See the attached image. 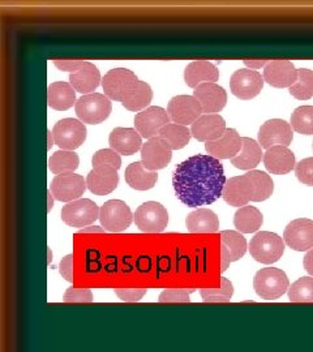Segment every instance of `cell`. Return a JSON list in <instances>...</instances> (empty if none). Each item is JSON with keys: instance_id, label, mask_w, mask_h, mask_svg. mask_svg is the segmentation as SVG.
I'll use <instances>...</instances> for the list:
<instances>
[{"instance_id": "9a60e30c", "label": "cell", "mask_w": 313, "mask_h": 352, "mask_svg": "<svg viewBox=\"0 0 313 352\" xmlns=\"http://www.w3.org/2000/svg\"><path fill=\"white\" fill-rule=\"evenodd\" d=\"M292 142V126L282 119L265 122L259 131V144L263 149L273 146H288Z\"/></svg>"}, {"instance_id": "4dcf8cb0", "label": "cell", "mask_w": 313, "mask_h": 352, "mask_svg": "<svg viewBox=\"0 0 313 352\" xmlns=\"http://www.w3.org/2000/svg\"><path fill=\"white\" fill-rule=\"evenodd\" d=\"M125 182L131 188L136 190H149L158 180L157 171L147 170L142 162H133L125 168Z\"/></svg>"}, {"instance_id": "60d3db41", "label": "cell", "mask_w": 313, "mask_h": 352, "mask_svg": "<svg viewBox=\"0 0 313 352\" xmlns=\"http://www.w3.org/2000/svg\"><path fill=\"white\" fill-rule=\"evenodd\" d=\"M91 164H93V168L107 166V167H114L119 170L122 166V158H120V154H118L113 149H100L93 155Z\"/></svg>"}, {"instance_id": "3957f363", "label": "cell", "mask_w": 313, "mask_h": 352, "mask_svg": "<svg viewBox=\"0 0 313 352\" xmlns=\"http://www.w3.org/2000/svg\"><path fill=\"white\" fill-rule=\"evenodd\" d=\"M76 115L83 123L100 124L105 122L113 111L110 98L100 93H91L80 97L75 104Z\"/></svg>"}, {"instance_id": "5bb4252c", "label": "cell", "mask_w": 313, "mask_h": 352, "mask_svg": "<svg viewBox=\"0 0 313 352\" xmlns=\"http://www.w3.org/2000/svg\"><path fill=\"white\" fill-rule=\"evenodd\" d=\"M173 158L171 146L160 136L148 140L141 148V162L149 171L162 170Z\"/></svg>"}, {"instance_id": "681fc988", "label": "cell", "mask_w": 313, "mask_h": 352, "mask_svg": "<svg viewBox=\"0 0 313 352\" xmlns=\"http://www.w3.org/2000/svg\"><path fill=\"white\" fill-rule=\"evenodd\" d=\"M303 265H304V269L307 270V273H308L311 277H313V248L305 254Z\"/></svg>"}, {"instance_id": "44dd1931", "label": "cell", "mask_w": 313, "mask_h": 352, "mask_svg": "<svg viewBox=\"0 0 313 352\" xmlns=\"http://www.w3.org/2000/svg\"><path fill=\"white\" fill-rule=\"evenodd\" d=\"M247 252V240L238 232L226 230L221 232V272H226L231 263L239 261Z\"/></svg>"}, {"instance_id": "ab89813d", "label": "cell", "mask_w": 313, "mask_h": 352, "mask_svg": "<svg viewBox=\"0 0 313 352\" xmlns=\"http://www.w3.org/2000/svg\"><path fill=\"white\" fill-rule=\"evenodd\" d=\"M205 302H228L234 295V286L227 278H221L219 289H204L200 291Z\"/></svg>"}, {"instance_id": "83f0119b", "label": "cell", "mask_w": 313, "mask_h": 352, "mask_svg": "<svg viewBox=\"0 0 313 352\" xmlns=\"http://www.w3.org/2000/svg\"><path fill=\"white\" fill-rule=\"evenodd\" d=\"M186 227L192 234H214L219 230V218L213 210L199 208L188 214Z\"/></svg>"}, {"instance_id": "52a82bcc", "label": "cell", "mask_w": 313, "mask_h": 352, "mask_svg": "<svg viewBox=\"0 0 313 352\" xmlns=\"http://www.w3.org/2000/svg\"><path fill=\"white\" fill-rule=\"evenodd\" d=\"M98 205L89 199H80L63 206L62 219L69 227H87L100 218Z\"/></svg>"}, {"instance_id": "f6af8a7d", "label": "cell", "mask_w": 313, "mask_h": 352, "mask_svg": "<svg viewBox=\"0 0 313 352\" xmlns=\"http://www.w3.org/2000/svg\"><path fill=\"white\" fill-rule=\"evenodd\" d=\"M147 292H148L147 289H115V294L118 295V298L125 302H140Z\"/></svg>"}, {"instance_id": "7c38bea8", "label": "cell", "mask_w": 313, "mask_h": 352, "mask_svg": "<svg viewBox=\"0 0 313 352\" xmlns=\"http://www.w3.org/2000/svg\"><path fill=\"white\" fill-rule=\"evenodd\" d=\"M170 120L179 126H192L202 113L200 102L193 96H176L167 106Z\"/></svg>"}, {"instance_id": "836d02e7", "label": "cell", "mask_w": 313, "mask_h": 352, "mask_svg": "<svg viewBox=\"0 0 313 352\" xmlns=\"http://www.w3.org/2000/svg\"><path fill=\"white\" fill-rule=\"evenodd\" d=\"M80 164V158L75 151H55L49 160V168L55 175L75 173Z\"/></svg>"}, {"instance_id": "ac0fdd59", "label": "cell", "mask_w": 313, "mask_h": 352, "mask_svg": "<svg viewBox=\"0 0 313 352\" xmlns=\"http://www.w3.org/2000/svg\"><path fill=\"white\" fill-rule=\"evenodd\" d=\"M253 197V183L247 175L234 176L226 182L222 199L226 204L235 208L247 206Z\"/></svg>"}, {"instance_id": "d6986e66", "label": "cell", "mask_w": 313, "mask_h": 352, "mask_svg": "<svg viewBox=\"0 0 313 352\" xmlns=\"http://www.w3.org/2000/svg\"><path fill=\"white\" fill-rule=\"evenodd\" d=\"M225 119L218 113H211V115H201L200 118L191 126V133L192 138L201 141H215L221 139L226 132Z\"/></svg>"}, {"instance_id": "ee69618b", "label": "cell", "mask_w": 313, "mask_h": 352, "mask_svg": "<svg viewBox=\"0 0 313 352\" xmlns=\"http://www.w3.org/2000/svg\"><path fill=\"white\" fill-rule=\"evenodd\" d=\"M63 302H91L93 294L88 289H75L69 287L65 291Z\"/></svg>"}, {"instance_id": "b9f144b4", "label": "cell", "mask_w": 313, "mask_h": 352, "mask_svg": "<svg viewBox=\"0 0 313 352\" xmlns=\"http://www.w3.org/2000/svg\"><path fill=\"white\" fill-rule=\"evenodd\" d=\"M295 175L303 184L313 187V157L301 160L299 164H296Z\"/></svg>"}, {"instance_id": "8d00e7d4", "label": "cell", "mask_w": 313, "mask_h": 352, "mask_svg": "<svg viewBox=\"0 0 313 352\" xmlns=\"http://www.w3.org/2000/svg\"><path fill=\"white\" fill-rule=\"evenodd\" d=\"M290 94L301 101H307L313 97V71L307 68L298 69L296 82L288 88Z\"/></svg>"}, {"instance_id": "9c48e42d", "label": "cell", "mask_w": 313, "mask_h": 352, "mask_svg": "<svg viewBox=\"0 0 313 352\" xmlns=\"http://www.w3.org/2000/svg\"><path fill=\"white\" fill-rule=\"evenodd\" d=\"M138 81V76L132 71L127 68H115L103 76L102 88L107 98L122 102Z\"/></svg>"}, {"instance_id": "f35d334b", "label": "cell", "mask_w": 313, "mask_h": 352, "mask_svg": "<svg viewBox=\"0 0 313 352\" xmlns=\"http://www.w3.org/2000/svg\"><path fill=\"white\" fill-rule=\"evenodd\" d=\"M288 299L291 302H313V277H303L292 283Z\"/></svg>"}, {"instance_id": "484cf974", "label": "cell", "mask_w": 313, "mask_h": 352, "mask_svg": "<svg viewBox=\"0 0 313 352\" xmlns=\"http://www.w3.org/2000/svg\"><path fill=\"white\" fill-rule=\"evenodd\" d=\"M219 78V71L208 60H195L189 63L184 71V80L189 88L196 89L201 84L214 82Z\"/></svg>"}, {"instance_id": "8fae6325", "label": "cell", "mask_w": 313, "mask_h": 352, "mask_svg": "<svg viewBox=\"0 0 313 352\" xmlns=\"http://www.w3.org/2000/svg\"><path fill=\"white\" fill-rule=\"evenodd\" d=\"M87 188V180L81 175L71 173L55 176L51 182L50 192L58 201L72 202L80 200Z\"/></svg>"}, {"instance_id": "277c9868", "label": "cell", "mask_w": 313, "mask_h": 352, "mask_svg": "<svg viewBox=\"0 0 313 352\" xmlns=\"http://www.w3.org/2000/svg\"><path fill=\"white\" fill-rule=\"evenodd\" d=\"M250 252L257 263L274 264L285 253V240L274 232L261 231L250 240Z\"/></svg>"}, {"instance_id": "7bdbcfd3", "label": "cell", "mask_w": 313, "mask_h": 352, "mask_svg": "<svg viewBox=\"0 0 313 352\" xmlns=\"http://www.w3.org/2000/svg\"><path fill=\"white\" fill-rule=\"evenodd\" d=\"M193 292V289H164L160 295V302H189V294Z\"/></svg>"}, {"instance_id": "ba28073f", "label": "cell", "mask_w": 313, "mask_h": 352, "mask_svg": "<svg viewBox=\"0 0 313 352\" xmlns=\"http://www.w3.org/2000/svg\"><path fill=\"white\" fill-rule=\"evenodd\" d=\"M102 227L109 232H123L131 226L133 215L129 206L122 200L105 202L100 210Z\"/></svg>"}, {"instance_id": "603a6c76", "label": "cell", "mask_w": 313, "mask_h": 352, "mask_svg": "<svg viewBox=\"0 0 313 352\" xmlns=\"http://www.w3.org/2000/svg\"><path fill=\"white\" fill-rule=\"evenodd\" d=\"M109 144L113 151L122 155H132L142 148V138L133 128L118 126L113 129L109 138Z\"/></svg>"}, {"instance_id": "c3c4849f", "label": "cell", "mask_w": 313, "mask_h": 352, "mask_svg": "<svg viewBox=\"0 0 313 352\" xmlns=\"http://www.w3.org/2000/svg\"><path fill=\"white\" fill-rule=\"evenodd\" d=\"M243 63L246 64V67H248L252 71H256V69H260V68H265V65L269 63V60H265V59H256V60H250V59H246Z\"/></svg>"}, {"instance_id": "4fadbf2b", "label": "cell", "mask_w": 313, "mask_h": 352, "mask_svg": "<svg viewBox=\"0 0 313 352\" xmlns=\"http://www.w3.org/2000/svg\"><path fill=\"white\" fill-rule=\"evenodd\" d=\"M170 124V116L160 106H151L135 116V126L142 139L157 138L163 126Z\"/></svg>"}, {"instance_id": "d4e9b609", "label": "cell", "mask_w": 313, "mask_h": 352, "mask_svg": "<svg viewBox=\"0 0 313 352\" xmlns=\"http://www.w3.org/2000/svg\"><path fill=\"white\" fill-rule=\"evenodd\" d=\"M266 170L274 175H286L295 168V155L288 146H273L263 154Z\"/></svg>"}, {"instance_id": "4316f807", "label": "cell", "mask_w": 313, "mask_h": 352, "mask_svg": "<svg viewBox=\"0 0 313 352\" xmlns=\"http://www.w3.org/2000/svg\"><path fill=\"white\" fill-rule=\"evenodd\" d=\"M102 82L98 68L90 62H85L83 67H80L76 72L69 75V84L74 87L76 91L81 93L83 96L91 94L96 89L100 87Z\"/></svg>"}, {"instance_id": "5b68a950", "label": "cell", "mask_w": 313, "mask_h": 352, "mask_svg": "<svg viewBox=\"0 0 313 352\" xmlns=\"http://www.w3.org/2000/svg\"><path fill=\"white\" fill-rule=\"evenodd\" d=\"M52 136L62 151H74L85 142L87 126L77 119L65 118L54 126Z\"/></svg>"}, {"instance_id": "6da1fadb", "label": "cell", "mask_w": 313, "mask_h": 352, "mask_svg": "<svg viewBox=\"0 0 313 352\" xmlns=\"http://www.w3.org/2000/svg\"><path fill=\"white\" fill-rule=\"evenodd\" d=\"M226 176L219 160L197 154L176 166L173 186L176 197L189 208L211 205L222 197Z\"/></svg>"}, {"instance_id": "ffe728a7", "label": "cell", "mask_w": 313, "mask_h": 352, "mask_svg": "<svg viewBox=\"0 0 313 352\" xmlns=\"http://www.w3.org/2000/svg\"><path fill=\"white\" fill-rule=\"evenodd\" d=\"M193 97L200 102L202 113H217L225 109L227 93L225 89L214 82L201 84L193 91Z\"/></svg>"}, {"instance_id": "f1b7e54d", "label": "cell", "mask_w": 313, "mask_h": 352, "mask_svg": "<svg viewBox=\"0 0 313 352\" xmlns=\"http://www.w3.org/2000/svg\"><path fill=\"white\" fill-rule=\"evenodd\" d=\"M263 149L259 142L250 138H241V149L238 155L231 160V164L239 170H255L261 162Z\"/></svg>"}, {"instance_id": "30bf717a", "label": "cell", "mask_w": 313, "mask_h": 352, "mask_svg": "<svg viewBox=\"0 0 313 352\" xmlns=\"http://www.w3.org/2000/svg\"><path fill=\"white\" fill-rule=\"evenodd\" d=\"M263 82V76L260 75L257 71L241 68L231 76L230 88L231 93L238 97L239 100L248 101L261 93Z\"/></svg>"}, {"instance_id": "f546056e", "label": "cell", "mask_w": 313, "mask_h": 352, "mask_svg": "<svg viewBox=\"0 0 313 352\" xmlns=\"http://www.w3.org/2000/svg\"><path fill=\"white\" fill-rule=\"evenodd\" d=\"M49 106L58 111H65L76 104V90L69 82H52L47 89Z\"/></svg>"}, {"instance_id": "d590c367", "label": "cell", "mask_w": 313, "mask_h": 352, "mask_svg": "<svg viewBox=\"0 0 313 352\" xmlns=\"http://www.w3.org/2000/svg\"><path fill=\"white\" fill-rule=\"evenodd\" d=\"M246 175L248 176L252 180V183H253L252 201H265L273 195L274 183H273L272 177L268 175L266 173L259 171V170H252L250 173H247Z\"/></svg>"}, {"instance_id": "1f68e13d", "label": "cell", "mask_w": 313, "mask_h": 352, "mask_svg": "<svg viewBox=\"0 0 313 352\" xmlns=\"http://www.w3.org/2000/svg\"><path fill=\"white\" fill-rule=\"evenodd\" d=\"M151 100H153V90L151 85L147 84L145 81L138 80L120 103L129 111H142L144 109H148Z\"/></svg>"}, {"instance_id": "8992f818", "label": "cell", "mask_w": 313, "mask_h": 352, "mask_svg": "<svg viewBox=\"0 0 313 352\" xmlns=\"http://www.w3.org/2000/svg\"><path fill=\"white\" fill-rule=\"evenodd\" d=\"M133 218L138 230L148 234L163 232L169 225L167 209L160 202H144L138 206Z\"/></svg>"}, {"instance_id": "7402d4cb", "label": "cell", "mask_w": 313, "mask_h": 352, "mask_svg": "<svg viewBox=\"0 0 313 352\" xmlns=\"http://www.w3.org/2000/svg\"><path fill=\"white\" fill-rule=\"evenodd\" d=\"M205 149L217 160H233L241 149V138L234 128H227L224 136L215 141H208Z\"/></svg>"}, {"instance_id": "e575fe53", "label": "cell", "mask_w": 313, "mask_h": 352, "mask_svg": "<svg viewBox=\"0 0 313 352\" xmlns=\"http://www.w3.org/2000/svg\"><path fill=\"white\" fill-rule=\"evenodd\" d=\"M158 136L164 140L171 146L173 151H179V149H183L184 146H187L189 140L192 138V133H191V129H188L187 126L170 123V124L163 126L162 129L160 131Z\"/></svg>"}, {"instance_id": "74e56055", "label": "cell", "mask_w": 313, "mask_h": 352, "mask_svg": "<svg viewBox=\"0 0 313 352\" xmlns=\"http://www.w3.org/2000/svg\"><path fill=\"white\" fill-rule=\"evenodd\" d=\"M291 126L301 135H313V106H301L291 115Z\"/></svg>"}, {"instance_id": "e0dca14e", "label": "cell", "mask_w": 313, "mask_h": 352, "mask_svg": "<svg viewBox=\"0 0 313 352\" xmlns=\"http://www.w3.org/2000/svg\"><path fill=\"white\" fill-rule=\"evenodd\" d=\"M298 80V69L290 60H269L263 68V81L274 88H291Z\"/></svg>"}, {"instance_id": "7dc6e473", "label": "cell", "mask_w": 313, "mask_h": 352, "mask_svg": "<svg viewBox=\"0 0 313 352\" xmlns=\"http://www.w3.org/2000/svg\"><path fill=\"white\" fill-rule=\"evenodd\" d=\"M85 63V60H62V59H56L54 60V64L56 68H59L61 71H67V72H76L80 67H83Z\"/></svg>"}, {"instance_id": "2e32d148", "label": "cell", "mask_w": 313, "mask_h": 352, "mask_svg": "<svg viewBox=\"0 0 313 352\" xmlns=\"http://www.w3.org/2000/svg\"><path fill=\"white\" fill-rule=\"evenodd\" d=\"M283 240L294 251H311L313 248L312 219L299 218L290 222L285 228Z\"/></svg>"}, {"instance_id": "cb8c5ba5", "label": "cell", "mask_w": 313, "mask_h": 352, "mask_svg": "<svg viewBox=\"0 0 313 352\" xmlns=\"http://www.w3.org/2000/svg\"><path fill=\"white\" fill-rule=\"evenodd\" d=\"M118 183H119L118 170L107 166L93 168L87 177L89 190L98 196L111 193L118 187Z\"/></svg>"}, {"instance_id": "d6a6232c", "label": "cell", "mask_w": 313, "mask_h": 352, "mask_svg": "<svg viewBox=\"0 0 313 352\" xmlns=\"http://www.w3.org/2000/svg\"><path fill=\"white\" fill-rule=\"evenodd\" d=\"M263 213L255 206H243L239 208L234 215V226L241 234H252L260 230L263 226Z\"/></svg>"}, {"instance_id": "7a4b0ae2", "label": "cell", "mask_w": 313, "mask_h": 352, "mask_svg": "<svg viewBox=\"0 0 313 352\" xmlns=\"http://www.w3.org/2000/svg\"><path fill=\"white\" fill-rule=\"evenodd\" d=\"M290 287L288 276L277 267H265L253 278V289L263 300H276L285 295Z\"/></svg>"}, {"instance_id": "bcb514c9", "label": "cell", "mask_w": 313, "mask_h": 352, "mask_svg": "<svg viewBox=\"0 0 313 352\" xmlns=\"http://www.w3.org/2000/svg\"><path fill=\"white\" fill-rule=\"evenodd\" d=\"M59 272L64 279L74 282V254H68L63 258L59 265Z\"/></svg>"}, {"instance_id": "f907efd6", "label": "cell", "mask_w": 313, "mask_h": 352, "mask_svg": "<svg viewBox=\"0 0 313 352\" xmlns=\"http://www.w3.org/2000/svg\"><path fill=\"white\" fill-rule=\"evenodd\" d=\"M84 232H98L100 234V232H103V228L98 226L85 227V228L80 230V234H84Z\"/></svg>"}]
</instances>
